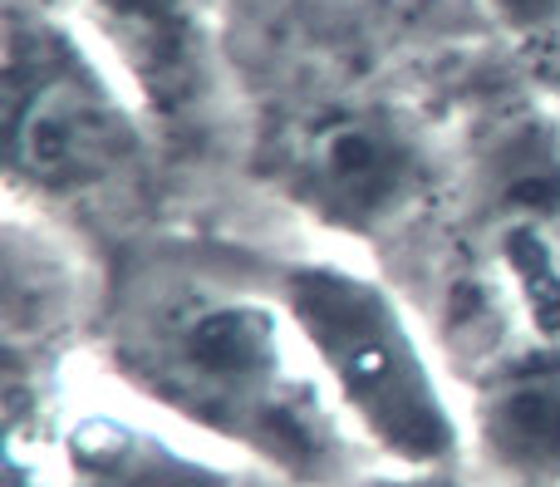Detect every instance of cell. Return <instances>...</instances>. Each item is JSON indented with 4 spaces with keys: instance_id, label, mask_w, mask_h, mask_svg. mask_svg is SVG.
Wrapping results in <instances>:
<instances>
[{
    "instance_id": "obj_1",
    "label": "cell",
    "mask_w": 560,
    "mask_h": 487,
    "mask_svg": "<svg viewBox=\"0 0 560 487\" xmlns=\"http://www.w3.org/2000/svg\"><path fill=\"white\" fill-rule=\"evenodd\" d=\"M108 360L148 404L197 433L236 443L290 483L339 487L354 478V433L271 286L212 271H153L118 305Z\"/></svg>"
},
{
    "instance_id": "obj_2",
    "label": "cell",
    "mask_w": 560,
    "mask_h": 487,
    "mask_svg": "<svg viewBox=\"0 0 560 487\" xmlns=\"http://www.w3.org/2000/svg\"><path fill=\"white\" fill-rule=\"evenodd\" d=\"M271 291L359 443L398 468H453L467 419L453 409L408 305L339 252L290 256Z\"/></svg>"
},
{
    "instance_id": "obj_3",
    "label": "cell",
    "mask_w": 560,
    "mask_h": 487,
    "mask_svg": "<svg viewBox=\"0 0 560 487\" xmlns=\"http://www.w3.org/2000/svg\"><path fill=\"white\" fill-rule=\"evenodd\" d=\"M5 187L15 202L69 207L124 187L158 128L98 39L69 10H5Z\"/></svg>"
},
{
    "instance_id": "obj_4",
    "label": "cell",
    "mask_w": 560,
    "mask_h": 487,
    "mask_svg": "<svg viewBox=\"0 0 560 487\" xmlns=\"http://www.w3.org/2000/svg\"><path fill=\"white\" fill-rule=\"evenodd\" d=\"M266 183L290 212L349 246L408 232L438 197L433 138L384 94H315L280 114L256 148Z\"/></svg>"
},
{
    "instance_id": "obj_5",
    "label": "cell",
    "mask_w": 560,
    "mask_h": 487,
    "mask_svg": "<svg viewBox=\"0 0 560 487\" xmlns=\"http://www.w3.org/2000/svg\"><path fill=\"white\" fill-rule=\"evenodd\" d=\"M128 79L158 138H202L222 98L217 0H69Z\"/></svg>"
},
{
    "instance_id": "obj_6",
    "label": "cell",
    "mask_w": 560,
    "mask_h": 487,
    "mask_svg": "<svg viewBox=\"0 0 560 487\" xmlns=\"http://www.w3.org/2000/svg\"><path fill=\"white\" fill-rule=\"evenodd\" d=\"M477 453L502 478L551 487L560 483V350L536 345L492 364L472 394L467 419Z\"/></svg>"
},
{
    "instance_id": "obj_7",
    "label": "cell",
    "mask_w": 560,
    "mask_h": 487,
    "mask_svg": "<svg viewBox=\"0 0 560 487\" xmlns=\"http://www.w3.org/2000/svg\"><path fill=\"white\" fill-rule=\"evenodd\" d=\"M472 197L492 236H541L560 222V118H506L472 158Z\"/></svg>"
},
{
    "instance_id": "obj_8",
    "label": "cell",
    "mask_w": 560,
    "mask_h": 487,
    "mask_svg": "<svg viewBox=\"0 0 560 487\" xmlns=\"http://www.w3.org/2000/svg\"><path fill=\"white\" fill-rule=\"evenodd\" d=\"M482 10L502 35L526 45H551L560 35V0H482Z\"/></svg>"
},
{
    "instance_id": "obj_9",
    "label": "cell",
    "mask_w": 560,
    "mask_h": 487,
    "mask_svg": "<svg viewBox=\"0 0 560 487\" xmlns=\"http://www.w3.org/2000/svg\"><path fill=\"white\" fill-rule=\"evenodd\" d=\"M339 487H467V483L457 478V463L453 468H398V463H388L384 473H354Z\"/></svg>"
},
{
    "instance_id": "obj_10",
    "label": "cell",
    "mask_w": 560,
    "mask_h": 487,
    "mask_svg": "<svg viewBox=\"0 0 560 487\" xmlns=\"http://www.w3.org/2000/svg\"><path fill=\"white\" fill-rule=\"evenodd\" d=\"M546 49H551V69H546V74H551V114L560 118V35Z\"/></svg>"
}]
</instances>
